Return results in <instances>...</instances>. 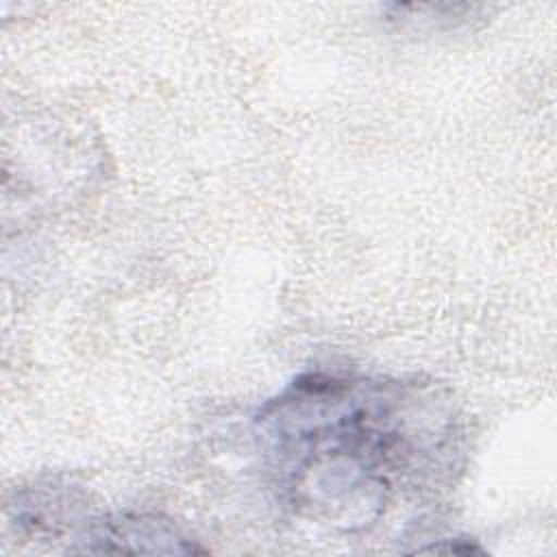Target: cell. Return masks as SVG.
I'll use <instances>...</instances> for the list:
<instances>
[{"mask_svg": "<svg viewBox=\"0 0 557 557\" xmlns=\"http://www.w3.org/2000/svg\"><path fill=\"white\" fill-rule=\"evenodd\" d=\"M276 496L300 518L357 531L461 466L463 431L435 383L315 370L296 376L252 418Z\"/></svg>", "mask_w": 557, "mask_h": 557, "instance_id": "cell-1", "label": "cell"}, {"mask_svg": "<svg viewBox=\"0 0 557 557\" xmlns=\"http://www.w3.org/2000/svg\"><path fill=\"white\" fill-rule=\"evenodd\" d=\"M70 553L91 555H196L202 546L191 542L181 527L157 513L91 516L74 540Z\"/></svg>", "mask_w": 557, "mask_h": 557, "instance_id": "cell-2", "label": "cell"}, {"mask_svg": "<svg viewBox=\"0 0 557 557\" xmlns=\"http://www.w3.org/2000/svg\"><path fill=\"white\" fill-rule=\"evenodd\" d=\"M91 516L87 496L59 481L20 487L7 503V524L20 540H76Z\"/></svg>", "mask_w": 557, "mask_h": 557, "instance_id": "cell-3", "label": "cell"}]
</instances>
